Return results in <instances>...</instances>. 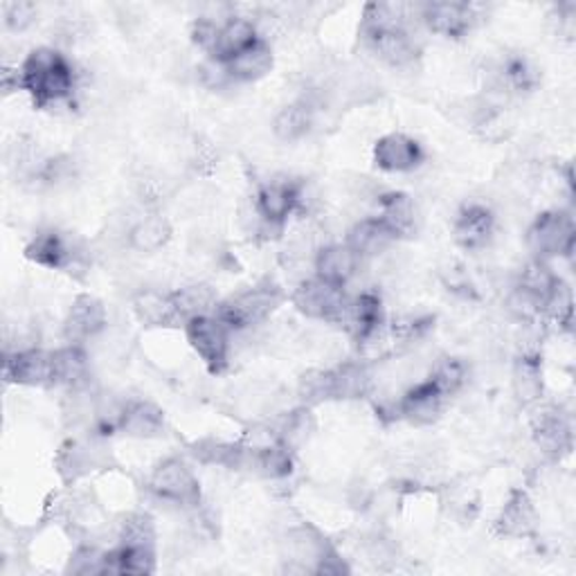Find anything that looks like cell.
I'll return each instance as SVG.
<instances>
[{
    "mask_svg": "<svg viewBox=\"0 0 576 576\" xmlns=\"http://www.w3.org/2000/svg\"><path fill=\"white\" fill-rule=\"evenodd\" d=\"M410 12L412 6L370 3L365 6L358 28L365 50L381 64L396 70L412 68L422 57V47L410 30Z\"/></svg>",
    "mask_w": 576,
    "mask_h": 576,
    "instance_id": "cell-1",
    "label": "cell"
},
{
    "mask_svg": "<svg viewBox=\"0 0 576 576\" xmlns=\"http://www.w3.org/2000/svg\"><path fill=\"white\" fill-rule=\"evenodd\" d=\"M23 90L32 97L34 107L45 109L50 104H59L73 97L77 75L73 64L59 50L41 45L34 47L19 66Z\"/></svg>",
    "mask_w": 576,
    "mask_h": 576,
    "instance_id": "cell-2",
    "label": "cell"
},
{
    "mask_svg": "<svg viewBox=\"0 0 576 576\" xmlns=\"http://www.w3.org/2000/svg\"><path fill=\"white\" fill-rule=\"evenodd\" d=\"M374 388L372 370L365 362H343L332 370H311L300 379L297 394L302 405L313 407L327 401L365 399Z\"/></svg>",
    "mask_w": 576,
    "mask_h": 576,
    "instance_id": "cell-3",
    "label": "cell"
},
{
    "mask_svg": "<svg viewBox=\"0 0 576 576\" xmlns=\"http://www.w3.org/2000/svg\"><path fill=\"white\" fill-rule=\"evenodd\" d=\"M289 300L284 289L273 280H261L226 300L215 308V316L235 334L271 320L273 313Z\"/></svg>",
    "mask_w": 576,
    "mask_h": 576,
    "instance_id": "cell-4",
    "label": "cell"
},
{
    "mask_svg": "<svg viewBox=\"0 0 576 576\" xmlns=\"http://www.w3.org/2000/svg\"><path fill=\"white\" fill-rule=\"evenodd\" d=\"M306 196V183L302 178L278 176L261 185L254 194V217L259 219V235L271 239L282 235L289 219L302 213Z\"/></svg>",
    "mask_w": 576,
    "mask_h": 576,
    "instance_id": "cell-5",
    "label": "cell"
},
{
    "mask_svg": "<svg viewBox=\"0 0 576 576\" xmlns=\"http://www.w3.org/2000/svg\"><path fill=\"white\" fill-rule=\"evenodd\" d=\"M347 302L349 295L345 293V286L325 282L318 275L302 280L291 293V304L302 313L304 318L329 323V325H340Z\"/></svg>",
    "mask_w": 576,
    "mask_h": 576,
    "instance_id": "cell-6",
    "label": "cell"
},
{
    "mask_svg": "<svg viewBox=\"0 0 576 576\" xmlns=\"http://www.w3.org/2000/svg\"><path fill=\"white\" fill-rule=\"evenodd\" d=\"M149 491L181 509H196L200 504V482L194 470L181 457H167L153 468Z\"/></svg>",
    "mask_w": 576,
    "mask_h": 576,
    "instance_id": "cell-7",
    "label": "cell"
},
{
    "mask_svg": "<svg viewBox=\"0 0 576 576\" xmlns=\"http://www.w3.org/2000/svg\"><path fill=\"white\" fill-rule=\"evenodd\" d=\"M189 347L205 362V368L213 374L226 372L230 362V336L232 332L215 316H198L183 325Z\"/></svg>",
    "mask_w": 576,
    "mask_h": 576,
    "instance_id": "cell-8",
    "label": "cell"
},
{
    "mask_svg": "<svg viewBox=\"0 0 576 576\" xmlns=\"http://www.w3.org/2000/svg\"><path fill=\"white\" fill-rule=\"evenodd\" d=\"M574 243L576 226L572 215L563 213V209L543 213L528 230V248L541 261H550L554 257H572Z\"/></svg>",
    "mask_w": 576,
    "mask_h": 576,
    "instance_id": "cell-9",
    "label": "cell"
},
{
    "mask_svg": "<svg viewBox=\"0 0 576 576\" xmlns=\"http://www.w3.org/2000/svg\"><path fill=\"white\" fill-rule=\"evenodd\" d=\"M416 21L444 39H464L480 21L478 8L455 0L416 6Z\"/></svg>",
    "mask_w": 576,
    "mask_h": 576,
    "instance_id": "cell-10",
    "label": "cell"
},
{
    "mask_svg": "<svg viewBox=\"0 0 576 576\" xmlns=\"http://www.w3.org/2000/svg\"><path fill=\"white\" fill-rule=\"evenodd\" d=\"M383 325H385L383 302L377 293L365 291L356 297H349L345 316L340 320V327L347 332V336L356 345L372 343L379 336Z\"/></svg>",
    "mask_w": 576,
    "mask_h": 576,
    "instance_id": "cell-11",
    "label": "cell"
},
{
    "mask_svg": "<svg viewBox=\"0 0 576 576\" xmlns=\"http://www.w3.org/2000/svg\"><path fill=\"white\" fill-rule=\"evenodd\" d=\"M3 379L23 388H52V351L36 347L6 351Z\"/></svg>",
    "mask_w": 576,
    "mask_h": 576,
    "instance_id": "cell-12",
    "label": "cell"
},
{
    "mask_svg": "<svg viewBox=\"0 0 576 576\" xmlns=\"http://www.w3.org/2000/svg\"><path fill=\"white\" fill-rule=\"evenodd\" d=\"M374 165L388 174H410L426 161V151L405 133H388L374 144Z\"/></svg>",
    "mask_w": 576,
    "mask_h": 576,
    "instance_id": "cell-13",
    "label": "cell"
},
{
    "mask_svg": "<svg viewBox=\"0 0 576 576\" xmlns=\"http://www.w3.org/2000/svg\"><path fill=\"white\" fill-rule=\"evenodd\" d=\"M109 325L107 306L95 295L81 293L75 297L68 316L64 320V338L75 345H84L99 336Z\"/></svg>",
    "mask_w": 576,
    "mask_h": 576,
    "instance_id": "cell-14",
    "label": "cell"
},
{
    "mask_svg": "<svg viewBox=\"0 0 576 576\" xmlns=\"http://www.w3.org/2000/svg\"><path fill=\"white\" fill-rule=\"evenodd\" d=\"M496 232V215L485 203H466L453 224V237L464 250H482Z\"/></svg>",
    "mask_w": 576,
    "mask_h": 576,
    "instance_id": "cell-15",
    "label": "cell"
},
{
    "mask_svg": "<svg viewBox=\"0 0 576 576\" xmlns=\"http://www.w3.org/2000/svg\"><path fill=\"white\" fill-rule=\"evenodd\" d=\"M446 399L448 396L433 383V379H426L399 399L396 414L412 426H431L442 416Z\"/></svg>",
    "mask_w": 576,
    "mask_h": 576,
    "instance_id": "cell-16",
    "label": "cell"
},
{
    "mask_svg": "<svg viewBox=\"0 0 576 576\" xmlns=\"http://www.w3.org/2000/svg\"><path fill=\"white\" fill-rule=\"evenodd\" d=\"M116 431L131 439H155L165 435V412L144 399H131L120 405Z\"/></svg>",
    "mask_w": 576,
    "mask_h": 576,
    "instance_id": "cell-17",
    "label": "cell"
},
{
    "mask_svg": "<svg viewBox=\"0 0 576 576\" xmlns=\"http://www.w3.org/2000/svg\"><path fill=\"white\" fill-rule=\"evenodd\" d=\"M25 257L50 271H68L77 261V246L59 230H43L28 246Z\"/></svg>",
    "mask_w": 576,
    "mask_h": 576,
    "instance_id": "cell-18",
    "label": "cell"
},
{
    "mask_svg": "<svg viewBox=\"0 0 576 576\" xmlns=\"http://www.w3.org/2000/svg\"><path fill=\"white\" fill-rule=\"evenodd\" d=\"M532 435L536 446L552 459H561L572 453L574 433L565 414L558 410H541L532 424Z\"/></svg>",
    "mask_w": 576,
    "mask_h": 576,
    "instance_id": "cell-19",
    "label": "cell"
},
{
    "mask_svg": "<svg viewBox=\"0 0 576 576\" xmlns=\"http://www.w3.org/2000/svg\"><path fill=\"white\" fill-rule=\"evenodd\" d=\"M332 545L313 528H297L289 532L284 541V561H289V572H311L316 574L320 561L329 554Z\"/></svg>",
    "mask_w": 576,
    "mask_h": 576,
    "instance_id": "cell-20",
    "label": "cell"
},
{
    "mask_svg": "<svg viewBox=\"0 0 576 576\" xmlns=\"http://www.w3.org/2000/svg\"><path fill=\"white\" fill-rule=\"evenodd\" d=\"M360 261L362 259L347 243H327L318 248L316 257H313V269H316L320 280L336 286H347L356 278Z\"/></svg>",
    "mask_w": 576,
    "mask_h": 576,
    "instance_id": "cell-21",
    "label": "cell"
},
{
    "mask_svg": "<svg viewBox=\"0 0 576 576\" xmlns=\"http://www.w3.org/2000/svg\"><path fill=\"white\" fill-rule=\"evenodd\" d=\"M539 79L541 75L536 66L522 55H507L491 70V86L498 93H507V95L534 93Z\"/></svg>",
    "mask_w": 576,
    "mask_h": 576,
    "instance_id": "cell-22",
    "label": "cell"
},
{
    "mask_svg": "<svg viewBox=\"0 0 576 576\" xmlns=\"http://www.w3.org/2000/svg\"><path fill=\"white\" fill-rule=\"evenodd\" d=\"M273 66H275V55L271 41L267 39H257L246 50H241L237 57L226 62L232 84H252L264 79L273 70Z\"/></svg>",
    "mask_w": 576,
    "mask_h": 576,
    "instance_id": "cell-23",
    "label": "cell"
},
{
    "mask_svg": "<svg viewBox=\"0 0 576 576\" xmlns=\"http://www.w3.org/2000/svg\"><path fill=\"white\" fill-rule=\"evenodd\" d=\"M243 474L257 476L261 480H284L293 474V455L282 442H271L264 446H248V459Z\"/></svg>",
    "mask_w": 576,
    "mask_h": 576,
    "instance_id": "cell-24",
    "label": "cell"
},
{
    "mask_svg": "<svg viewBox=\"0 0 576 576\" xmlns=\"http://www.w3.org/2000/svg\"><path fill=\"white\" fill-rule=\"evenodd\" d=\"M88 354L81 345L68 343L52 351V388L81 390L88 383Z\"/></svg>",
    "mask_w": 576,
    "mask_h": 576,
    "instance_id": "cell-25",
    "label": "cell"
},
{
    "mask_svg": "<svg viewBox=\"0 0 576 576\" xmlns=\"http://www.w3.org/2000/svg\"><path fill=\"white\" fill-rule=\"evenodd\" d=\"M536 507L525 491H513L504 502L496 530L507 539H528L536 532Z\"/></svg>",
    "mask_w": 576,
    "mask_h": 576,
    "instance_id": "cell-26",
    "label": "cell"
},
{
    "mask_svg": "<svg viewBox=\"0 0 576 576\" xmlns=\"http://www.w3.org/2000/svg\"><path fill=\"white\" fill-rule=\"evenodd\" d=\"M379 219L394 235V239H405L416 232V205L405 192H383L379 196Z\"/></svg>",
    "mask_w": 576,
    "mask_h": 576,
    "instance_id": "cell-27",
    "label": "cell"
},
{
    "mask_svg": "<svg viewBox=\"0 0 576 576\" xmlns=\"http://www.w3.org/2000/svg\"><path fill=\"white\" fill-rule=\"evenodd\" d=\"M170 297H172V304H174L181 327L192 318L209 316V313H215L217 304L221 302L217 291L209 284H203V282L176 289L174 293H170Z\"/></svg>",
    "mask_w": 576,
    "mask_h": 576,
    "instance_id": "cell-28",
    "label": "cell"
},
{
    "mask_svg": "<svg viewBox=\"0 0 576 576\" xmlns=\"http://www.w3.org/2000/svg\"><path fill=\"white\" fill-rule=\"evenodd\" d=\"M394 235L385 228V224L379 217L360 219L356 221L347 232V246L360 257H379L394 243Z\"/></svg>",
    "mask_w": 576,
    "mask_h": 576,
    "instance_id": "cell-29",
    "label": "cell"
},
{
    "mask_svg": "<svg viewBox=\"0 0 576 576\" xmlns=\"http://www.w3.org/2000/svg\"><path fill=\"white\" fill-rule=\"evenodd\" d=\"M513 394L522 405H534L543 399L545 381H543V362L536 354H522L513 362Z\"/></svg>",
    "mask_w": 576,
    "mask_h": 576,
    "instance_id": "cell-30",
    "label": "cell"
},
{
    "mask_svg": "<svg viewBox=\"0 0 576 576\" xmlns=\"http://www.w3.org/2000/svg\"><path fill=\"white\" fill-rule=\"evenodd\" d=\"M313 122H316V107L311 99L302 97L280 109L273 120V133L282 142H297L313 129Z\"/></svg>",
    "mask_w": 576,
    "mask_h": 576,
    "instance_id": "cell-31",
    "label": "cell"
},
{
    "mask_svg": "<svg viewBox=\"0 0 576 576\" xmlns=\"http://www.w3.org/2000/svg\"><path fill=\"white\" fill-rule=\"evenodd\" d=\"M259 36L257 23L248 17H230L221 23V32H219V41L217 47L213 52V57L209 59H217L221 64L230 62L232 57H237L241 50H246L250 43H254Z\"/></svg>",
    "mask_w": 576,
    "mask_h": 576,
    "instance_id": "cell-32",
    "label": "cell"
},
{
    "mask_svg": "<svg viewBox=\"0 0 576 576\" xmlns=\"http://www.w3.org/2000/svg\"><path fill=\"white\" fill-rule=\"evenodd\" d=\"M189 453L196 461L203 466H221L228 470H241L246 468L248 459V444H232L221 439H200L189 446Z\"/></svg>",
    "mask_w": 576,
    "mask_h": 576,
    "instance_id": "cell-33",
    "label": "cell"
},
{
    "mask_svg": "<svg viewBox=\"0 0 576 576\" xmlns=\"http://www.w3.org/2000/svg\"><path fill=\"white\" fill-rule=\"evenodd\" d=\"M172 241V224L163 215H146L129 230V246L135 252L153 254L161 252Z\"/></svg>",
    "mask_w": 576,
    "mask_h": 576,
    "instance_id": "cell-34",
    "label": "cell"
},
{
    "mask_svg": "<svg viewBox=\"0 0 576 576\" xmlns=\"http://www.w3.org/2000/svg\"><path fill=\"white\" fill-rule=\"evenodd\" d=\"M133 313L144 327H174V325H178L170 293L144 291V293L135 295Z\"/></svg>",
    "mask_w": 576,
    "mask_h": 576,
    "instance_id": "cell-35",
    "label": "cell"
},
{
    "mask_svg": "<svg viewBox=\"0 0 576 576\" xmlns=\"http://www.w3.org/2000/svg\"><path fill=\"white\" fill-rule=\"evenodd\" d=\"M99 457L93 444L68 442L57 455V470L66 482H75L81 476H88L93 468H97Z\"/></svg>",
    "mask_w": 576,
    "mask_h": 576,
    "instance_id": "cell-36",
    "label": "cell"
},
{
    "mask_svg": "<svg viewBox=\"0 0 576 576\" xmlns=\"http://www.w3.org/2000/svg\"><path fill=\"white\" fill-rule=\"evenodd\" d=\"M543 318L554 320L558 327L572 329V320H574V295L567 282H563L561 278L556 280V284L552 286V291L545 295L543 300Z\"/></svg>",
    "mask_w": 576,
    "mask_h": 576,
    "instance_id": "cell-37",
    "label": "cell"
},
{
    "mask_svg": "<svg viewBox=\"0 0 576 576\" xmlns=\"http://www.w3.org/2000/svg\"><path fill=\"white\" fill-rule=\"evenodd\" d=\"M316 431V419L311 414V407L302 405L300 410H293L286 422L278 435V439L286 446V448H297L302 446L311 435Z\"/></svg>",
    "mask_w": 576,
    "mask_h": 576,
    "instance_id": "cell-38",
    "label": "cell"
},
{
    "mask_svg": "<svg viewBox=\"0 0 576 576\" xmlns=\"http://www.w3.org/2000/svg\"><path fill=\"white\" fill-rule=\"evenodd\" d=\"M558 275L547 267V261H541V259H534L530 261V264L522 269L520 273V280L515 286L525 289L530 293H534L536 297L545 300V295L552 291V286L556 284Z\"/></svg>",
    "mask_w": 576,
    "mask_h": 576,
    "instance_id": "cell-39",
    "label": "cell"
},
{
    "mask_svg": "<svg viewBox=\"0 0 576 576\" xmlns=\"http://www.w3.org/2000/svg\"><path fill=\"white\" fill-rule=\"evenodd\" d=\"M433 383L446 394V396H453L457 394L464 383H466V365L459 360V358H442L437 365H435V370L431 372Z\"/></svg>",
    "mask_w": 576,
    "mask_h": 576,
    "instance_id": "cell-40",
    "label": "cell"
},
{
    "mask_svg": "<svg viewBox=\"0 0 576 576\" xmlns=\"http://www.w3.org/2000/svg\"><path fill=\"white\" fill-rule=\"evenodd\" d=\"M435 318L431 316H401L392 323V336L399 345H414L433 329Z\"/></svg>",
    "mask_w": 576,
    "mask_h": 576,
    "instance_id": "cell-41",
    "label": "cell"
},
{
    "mask_svg": "<svg viewBox=\"0 0 576 576\" xmlns=\"http://www.w3.org/2000/svg\"><path fill=\"white\" fill-rule=\"evenodd\" d=\"M507 306H509L513 316L522 323H536L539 318H543V300L536 297L534 293L525 291V289H520V286H515L511 291Z\"/></svg>",
    "mask_w": 576,
    "mask_h": 576,
    "instance_id": "cell-42",
    "label": "cell"
},
{
    "mask_svg": "<svg viewBox=\"0 0 576 576\" xmlns=\"http://www.w3.org/2000/svg\"><path fill=\"white\" fill-rule=\"evenodd\" d=\"M219 32H221V21H215L213 17H198L192 23V41L205 52L207 57H213L219 41Z\"/></svg>",
    "mask_w": 576,
    "mask_h": 576,
    "instance_id": "cell-43",
    "label": "cell"
},
{
    "mask_svg": "<svg viewBox=\"0 0 576 576\" xmlns=\"http://www.w3.org/2000/svg\"><path fill=\"white\" fill-rule=\"evenodd\" d=\"M36 14H39V10L32 3H8L3 8L6 25L12 32H25L36 21Z\"/></svg>",
    "mask_w": 576,
    "mask_h": 576,
    "instance_id": "cell-44",
    "label": "cell"
},
{
    "mask_svg": "<svg viewBox=\"0 0 576 576\" xmlns=\"http://www.w3.org/2000/svg\"><path fill=\"white\" fill-rule=\"evenodd\" d=\"M198 75H200V81H203L207 88H213V90H221V88H226V86L232 84L226 64H221V62H217V59H209V57H207V62H203V64L198 66Z\"/></svg>",
    "mask_w": 576,
    "mask_h": 576,
    "instance_id": "cell-45",
    "label": "cell"
}]
</instances>
